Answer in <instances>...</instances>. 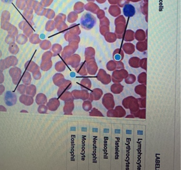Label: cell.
Segmentation results:
<instances>
[{"label": "cell", "mask_w": 181, "mask_h": 170, "mask_svg": "<svg viewBox=\"0 0 181 170\" xmlns=\"http://www.w3.org/2000/svg\"><path fill=\"white\" fill-rule=\"evenodd\" d=\"M81 23L83 28L86 29H90L95 24L96 19L92 14L86 13L81 17Z\"/></svg>", "instance_id": "1"}, {"label": "cell", "mask_w": 181, "mask_h": 170, "mask_svg": "<svg viewBox=\"0 0 181 170\" xmlns=\"http://www.w3.org/2000/svg\"><path fill=\"white\" fill-rule=\"evenodd\" d=\"M123 13L126 17H132L135 14V7L132 4H126L123 9Z\"/></svg>", "instance_id": "2"}, {"label": "cell", "mask_w": 181, "mask_h": 170, "mask_svg": "<svg viewBox=\"0 0 181 170\" xmlns=\"http://www.w3.org/2000/svg\"><path fill=\"white\" fill-rule=\"evenodd\" d=\"M85 9L87 11H91L93 13H96V11L97 9H99V7L97 6V4L94 3H88L85 6Z\"/></svg>", "instance_id": "3"}, {"label": "cell", "mask_w": 181, "mask_h": 170, "mask_svg": "<svg viewBox=\"0 0 181 170\" xmlns=\"http://www.w3.org/2000/svg\"><path fill=\"white\" fill-rule=\"evenodd\" d=\"M25 0H17L16 1V5L20 9H23L25 6Z\"/></svg>", "instance_id": "4"}, {"label": "cell", "mask_w": 181, "mask_h": 170, "mask_svg": "<svg viewBox=\"0 0 181 170\" xmlns=\"http://www.w3.org/2000/svg\"><path fill=\"white\" fill-rule=\"evenodd\" d=\"M53 0H42L41 1V4L42 6L45 7H47L51 4Z\"/></svg>", "instance_id": "5"}, {"label": "cell", "mask_w": 181, "mask_h": 170, "mask_svg": "<svg viewBox=\"0 0 181 170\" xmlns=\"http://www.w3.org/2000/svg\"><path fill=\"white\" fill-rule=\"evenodd\" d=\"M96 1H97V2H98L100 4H102V3H104V2L105 1V0H96Z\"/></svg>", "instance_id": "6"}, {"label": "cell", "mask_w": 181, "mask_h": 170, "mask_svg": "<svg viewBox=\"0 0 181 170\" xmlns=\"http://www.w3.org/2000/svg\"><path fill=\"white\" fill-rule=\"evenodd\" d=\"M12 0H2V1H4V3H10L12 2Z\"/></svg>", "instance_id": "7"}, {"label": "cell", "mask_w": 181, "mask_h": 170, "mask_svg": "<svg viewBox=\"0 0 181 170\" xmlns=\"http://www.w3.org/2000/svg\"><path fill=\"white\" fill-rule=\"evenodd\" d=\"M88 1H94V0H87Z\"/></svg>", "instance_id": "8"}]
</instances>
